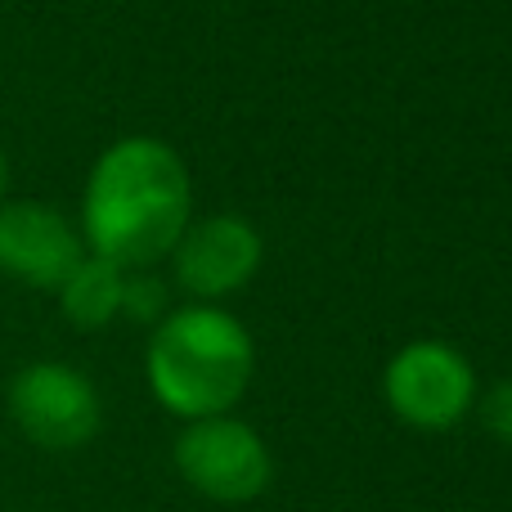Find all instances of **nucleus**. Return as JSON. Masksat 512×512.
Wrapping results in <instances>:
<instances>
[{
    "mask_svg": "<svg viewBox=\"0 0 512 512\" xmlns=\"http://www.w3.org/2000/svg\"><path fill=\"white\" fill-rule=\"evenodd\" d=\"M189 171L171 144L153 135H126L95 158L81 194V239L86 252L108 256L122 270L171 256L185 225L194 221Z\"/></svg>",
    "mask_w": 512,
    "mask_h": 512,
    "instance_id": "f257e3e1",
    "label": "nucleus"
},
{
    "mask_svg": "<svg viewBox=\"0 0 512 512\" xmlns=\"http://www.w3.org/2000/svg\"><path fill=\"white\" fill-rule=\"evenodd\" d=\"M256 346L248 328L221 306L171 310L158 319L144 355V373L158 396V405L176 418H212L230 414L234 400H243L252 382Z\"/></svg>",
    "mask_w": 512,
    "mask_h": 512,
    "instance_id": "f03ea898",
    "label": "nucleus"
},
{
    "mask_svg": "<svg viewBox=\"0 0 512 512\" xmlns=\"http://www.w3.org/2000/svg\"><path fill=\"white\" fill-rule=\"evenodd\" d=\"M5 405L14 427L41 450H81L104 423L95 382L59 360H32L9 378Z\"/></svg>",
    "mask_w": 512,
    "mask_h": 512,
    "instance_id": "7ed1b4c3",
    "label": "nucleus"
},
{
    "mask_svg": "<svg viewBox=\"0 0 512 512\" xmlns=\"http://www.w3.org/2000/svg\"><path fill=\"white\" fill-rule=\"evenodd\" d=\"M382 391L400 423L441 432L477 405V373L450 342H409L391 355Z\"/></svg>",
    "mask_w": 512,
    "mask_h": 512,
    "instance_id": "20e7f679",
    "label": "nucleus"
},
{
    "mask_svg": "<svg viewBox=\"0 0 512 512\" xmlns=\"http://www.w3.org/2000/svg\"><path fill=\"white\" fill-rule=\"evenodd\" d=\"M176 468L198 495L221 499V504H248L265 495L274 477L265 441L230 414L194 418L176 436Z\"/></svg>",
    "mask_w": 512,
    "mask_h": 512,
    "instance_id": "39448f33",
    "label": "nucleus"
},
{
    "mask_svg": "<svg viewBox=\"0 0 512 512\" xmlns=\"http://www.w3.org/2000/svg\"><path fill=\"white\" fill-rule=\"evenodd\" d=\"M81 256H86V239L59 207L36 198L0 203V274L54 292Z\"/></svg>",
    "mask_w": 512,
    "mask_h": 512,
    "instance_id": "423d86ee",
    "label": "nucleus"
},
{
    "mask_svg": "<svg viewBox=\"0 0 512 512\" xmlns=\"http://www.w3.org/2000/svg\"><path fill=\"white\" fill-rule=\"evenodd\" d=\"M261 234L243 216H207L198 225H185V234L171 248L176 283L194 292L198 301H221L239 292L261 265Z\"/></svg>",
    "mask_w": 512,
    "mask_h": 512,
    "instance_id": "0eeeda50",
    "label": "nucleus"
},
{
    "mask_svg": "<svg viewBox=\"0 0 512 512\" xmlns=\"http://www.w3.org/2000/svg\"><path fill=\"white\" fill-rule=\"evenodd\" d=\"M59 310L68 324H77L81 333H95V328L113 324L122 315V297H126V270L108 256L86 252L72 274L59 283Z\"/></svg>",
    "mask_w": 512,
    "mask_h": 512,
    "instance_id": "6e6552de",
    "label": "nucleus"
},
{
    "mask_svg": "<svg viewBox=\"0 0 512 512\" xmlns=\"http://www.w3.org/2000/svg\"><path fill=\"white\" fill-rule=\"evenodd\" d=\"M162 306H167V292H162V283L131 279V274H126L122 315H131V319H162Z\"/></svg>",
    "mask_w": 512,
    "mask_h": 512,
    "instance_id": "1a4fd4ad",
    "label": "nucleus"
},
{
    "mask_svg": "<svg viewBox=\"0 0 512 512\" xmlns=\"http://www.w3.org/2000/svg\"><path fill=\"white\" fill-rule=\"evenodd\" d=\"M481 418H486V432L495 436V441L512 445V378L486 391V400H481Z\"/></svg>",
    "mask_w": 512,
    "mask_h": 512,
    "instance_id": "9d476101",
    "label": "nucleus"
},
{
    "mask_svg": "<svg viewBox=\"0 0 512 512\" xmlns=\"http://www.w3.org/2000/svg\"><path fill=\"white\" fill-rule=\"evenodd\" d=\"M5 189H9V162H5V153H0V203H5Z\"/></svg>",
    "mask_w": 512,
    "mask_h": 512,
    "instance_id": "9b49d317",
    "label": "nucleus"
}]
</instances>
